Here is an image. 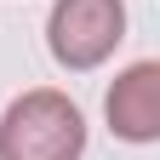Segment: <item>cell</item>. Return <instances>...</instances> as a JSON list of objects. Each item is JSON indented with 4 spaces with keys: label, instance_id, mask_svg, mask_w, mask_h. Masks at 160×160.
I'll return each mask as SVG.
<instances>
[{
    "label": "cell",
    "instance_id": "1",
    "mask_svg": "<svg viewBox=\"0 0 160 160\" xmlns=\"http://www.w3.org/2000/svg\"><path fill=\"white\" fill-rule=\"evenodd\" d=\"M86 154V120L69 92L34 86L12 97L0 114V160H80Z\"/></svg>",
    "mask_w": 160,
    "mask_h": 160
},
{
    "label": "cell",
    "instance_id": "2",
    "mask_svg": "<svg viewBox=\"0 0 160 160\" xmlns=\"http://www.w3.org/2000/svg\"><path fill=\"white\" fill-rule=\"evenodd\" d=\"M126 40V0H57L46 17V46L63 69H97Z\"/></svg>",
    "mask_w": 160,
    "mask_h": 160
},
{
    "label": "cell",
    "instance_id": "3",
    "mask_svg": "<svg viewBox=\"0 0 160 160\" xmlns=\"http://www.w3.org/2000/svg\"><path fill=\"white\" fill-rule=\"evenodd\" d=\"M109 126L126 137V143H154L160 137V63H132L114 74V86L103 97Z\"/></svg>",
    "mask_w": 160,
    "mask_h": 160
}]
</instances>
